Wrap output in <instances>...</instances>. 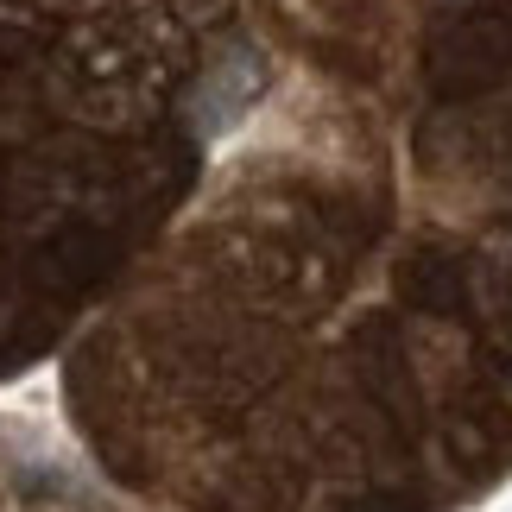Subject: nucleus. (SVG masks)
Listing matches in <instances>:
<instances>
[{"label":"nucleus","instance_id":"obj_1","mask_svg":"<svg viewBox=\"0 0 512 512\" xmlns=\"http://www.w3.org/2000/svg\"><path fill=\"white\" fill-rule=\"evenodd\" d=\"M140 512H475L512 481V0H291L266 102L57 354Z\"/></svg>","mask_w":512,"mask_h":512},{"label":"nucleus","instance_id":"obj_2","mask_svg":"<svg viewBox=\"0 0 512 512\" xmlns=\"http://www.w3.org/2000/svg\"><path fill=\"white\" fill-rule=\"evenodd\" d=\"M285 32L291 0H0V386L152 260Z\"/></svg>","mask_w":512,"mask_h":512},{"label":"nucleus","instance_id":"obj_3","mask_svg":"<svg viewBox=\"0 0 512 512\" xmlns=\"http://www.w3.org/2000/svg\"><path fill=\"white\" fill-rule=\"evenodd\" d=\"M0 512H140L76 437H51L32 418L0 411Z\"/></svg>","mask_w":512,"mask_h":512}]
</instances>
